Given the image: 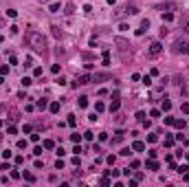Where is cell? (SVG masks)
Masks as SVG:
<instances>
[{
	"instance_id": "cell-18",
	"label": "cell",
	"mask_w": 189,
	"mask_h": 187,
	"mask_svg": "<svg viewBox=\"0 0 189 187\" xmlns=\"http://www.w3.org/2000/svg\"><path fill=\"white\" fill-rule=\"evenodd\" d=\"M95 110H97V115H99V112H103V110H106V106H103L101 101H97V103H95Z\"/></svg>"
},
{
	"instance_id": "cell-11",
	"label": "cell",
	"mask_w": 189,
	"mask_h": 187,
	"mask_svg": "<svg viewBox=\"0 0 189 187\" xmlns=\"http://www.w3.org/2000/svg\"><path fill=\"white\" fill-rule=\"evenodd\" d=\"M77 103H79V108H86V106H88V97H86V95H82Z\"/></svg>"
},
{
	"instance_id": "cell-21",
	"label": "cell",
	"mask_w": 189,
	"mask_h": 187,
	"mask_svg": "<svg viewBox=\"0 0 189 187\" xmlns=\"http://www.w3.org/2000/svg\"><path fill=\"white\" fill-rule=\"evenodd\" d=\"M68 126H70V128L77 126V119H75V115H70V117H68Z\"/></svg>"
},
{
	"instance_id": "cell-34",
	"label": "cell",
	"mask_w": 189,
	"mask_h": 187,
	"mask_svg": "<svg viewBox=\"0 0 189 187\" xmlns=\"http://www.w3.org/2000/svg\"><path fill=\"white\" fill-rule=\"evenodd\" d=\"M11 156H13V154L9 152V150H5V152H2V159H11Z\"/></svg>"
},
{
	"instance_id": "cell-38",
	"label": "cell",
	"mask_w": 189,
	"mask_h": 187,
	"mask_svg": "<svg viewBox=\"0 0 189 187\" xmlns=\"http://www.w3.org/2000/svg\"><path fill=\"white\" fill-rule=\"evenodd\" d=\"M185 31L189 33V18H187V22H185Z\"/></svg>"
},
{
	"instance_id": "cell-14",
	"label": "cell",
	"mask_w": 189,
	"mask_h": 187,
	"mask_svg": "<svg viewBox=\"0 0 189 187\" xmlns=\"http://www.w3.org/2000/svg\"><path fill=\"white\" fill-rule=\"evenodd\" d=\"M49 108H51V112H53V115H57V112H59V101H53Z\"/></svg>"
},
{
	"instance_id": "cell-7",
	"label": "cell",
	"mask_w": 189,
	"mask_h": 187,
	"mask_svg": "<svg viewBox=\"0 0 189 187\" xmlns=\"http://www.w3.org/2000/svg\"><path fill=\"white\" fill-rule=\"evenodd\" d=\"M125 13H128V11H125V7H119V9L115 11V13H112V20H121V18H123Z\"/></svg>"
},
{
	"instance_id": "cell-4",
	"label": "cell",
	"mask_w": 189,
	"mask_h": 187,
	"mask_svg": "<svg viewBox=\"0 0 189 187\" xmlns=\"http://www.w3.org/2000/svg\"><path fill=\"white\" fill-rule=\"evenodd\" d=\"M108 79H110L108 73H95V75H92V82H95V84H101V82H108Z\"/></svg>"
},
{
	"instance_id": "cell-3",
	"label": "cell",
	"mask_w": 189,
	"mask_h": 187,
	"mask_svg": "<svg viewBox=\"0 0 189 187\" xmlns=\"http://www.w3.org/2000/svg\"><path fill=\"white\" fill-rule=\"evenodd\" d=\"M161 51H163V44H161V42H152V44H149V51H148V53L154 57V55H158Z\"/></svg>"
},
{
	"instance_id": "cell-2",
	"label": "cell",
	"mask_w": 189,
	"mask_h": 187,
	"mask_svg": "<svg viewBox=\"0 0 189 187\" xmlns=\"http://www.w3.org/2000/svg\"><path fill=\"white\" fill-rule=\"evenodd\" d=\"M115 44L119 46V51H121V53H125L128 49H130V42H128L125 38H115Z\"/></svg>"
},
{
	"instance_id": "cell-12",
	"label": "cell",
	"mask_w": 189,
	"mask_h": 187,
	"mask_svg": "<svg viewBox=\"0 0 189 187\" xmlns=\"http://www.w3.org/2000/svg\"><path fill=\"white\" fill-rule=\"evenodd\" d=\"M148 170H158V163H156V159H149V161H148Z\"/></svg>"
},
{
	"instance_id": "cell-39",
	"label": "cell",
	"mask_w": 189,
	"mask_h": 187,
	"mask_svg": "<svg viewBox=\"0 0 189 187\" xmlns=\"http://www.w3.org/2000/svg\"><path fill=\"white\" fill-rule=\"evenodd\" d=\"M2 40H5V38H2V35H0V42H2Z\"/></svg>"
},
{
	"instance_id": "cell-19",
	"label": "cell",
	"mask_w": 189,
	"mask_h": 187,
	"mask_svg": "<svg viewBox=\"0 0 189 187\" xmlns=\"http://www.w3.org/2000/svg\"><path fill=\"white\" fill-rule=\"evenodd\" d=\"M51 29H53V35H55V38H62V31H59V26H51Z\"/></svg>"
},
{
	"instance_id": "cell-13",
	"label": "cell",
	"mask_w": 189,
	"mask_h": 187,
	"mask_svg": "<svg viewBox=\"0 0 189 187\" xmlns=\"http://www.w3.org/2000/svg\"><path fill=\"white\" fill-rule=\"evenodd\" d=\"M119 106H121V101H119V99H115V101L110 103V112H117V110H119Z\"/></svg>"
},
{
	"instance_id": "cell-10",
	"label": "cell",
	"mask_w": 189,
	"mask_h": 187,
	"mask_svg": "<svg viewBox=\"0 0 189 187\" xmlns=\"http://www.w3.org/2000/svg\"><path fill=\"white\" fill-rule=\"evenodd\" d=\"M66 11H64V13H66V16H70V13H75V2H68V5H66Z\"/></svg>"
},
{
	"instance_id": "cell-36",
	"label": "cell",
	"mask_w": 189,
	"mask_h": 187,
	"mask_svg": "<svg viewBox=\"0 0 189 187\" xmlns=\"http://www.w3.org/2000/svg\"><path fill=\"white\" fill-rule=\"evenodd\" d=\"M182 112H185V115H189V103H187V101L182 103Z\"/></svg>"
},
{
	"instance_id": "cell-30",
	"label": "cell",
	"mask_w": 189,
	"mask_h": 187,
	"mask_svg": "<svg viewBox=\"0 0 189 187\" xmlns=\"http://www.w3.org/2000/svg\"><path fill=\"white\" fill-rule=\"evenodd\" d=\"M139 165H141L139 161H132V163H130V167H132V170H139Z\"/></svg>"
},
{
	"instance_id": "cell-15",
	"label": "cell",
	"mask_w": 189,
	"mask_h": 187,
	"mask_svg": "<svg viewBox=\"0 0 189 187\" xmlns=\"http://www.w3.org/2000/svg\"><path fill=\"white\" fill-rule=\"evenodd\" d=\"M51 13H57V11H59V9H62V7H59V2H51Z\"/></svg>"
},
{
	"instance_id": "cell-16",
	"label": "cell",
	"mask_w": 189,
	"mask_h": 187,
	"mask_svg": "<svg viewBox=\"0 0 189 187\" xmlns=\"http://www.w3.org/2000/svg\"><path fill=\"white\" fill-rule=\"evenodd\" d=\"M123 134H125L123 130H119V132H117V136L112 139V141H115V143H119V141H123Z\"/></svg>"
},
{
	"instance_id": "cell-25",
	"label": "cell",
	"mask_w": 189,
	"mask_h": 187,
	"mask_svg": "<svg viewBox=\"0 0 189 187\" xmlns=\"http://www.w3.org/2000/svg\"><path fill=\"white\" fill-rule=\"evenodd\" d=\"M44 147H46V150H51V147H55V143H53L51 139H46V141H44Z\"/></svg>"
},
{
	"instance_id": "cell-24",
	"label": "cell",
	"mask_w": 189,
	"mask_h": 187,
	"mask_svg": "<svg viewBox=\"0 0 189 187\" xmlns=\"http://www.w3.org/2000/svg\"><path fill=\"white\" fill-rule=\"evenodd\" d=\"M31 84H33L31 77H22V86H31Z\"/></svg>"
},
{
	"instance_id": "cell-37",
	"label": "cell",
	"mask_w": 189,
	"mask_h": 187,
	"mask_svg": "<svg viewBox=\"0 0 189 187\" xmlns=\"http://www.w3.org/2000/svg\"><path fill=\"white\" fill-rule=\"evenodd\" d=\"M121 154H123V156H130L132 150H130V147H125V150H121Z\"/></svg>"
},
{
	"instance_id": "cell-29",
	"label": "cell",
	"mask_w": 189,
	"mask_h": 187,
	"mask_svg": "<svg viewBox=\"0 0 189 187\" xmlns=\"http://www.w3.org/2000/svg\"><path fill=\"white\" fill-rule=\"evenodd\" d=\"M172 18H174V13H163V20H165V22H169Z\"/></svg>"
},
{
	"instance_id": "cell-28",
	"label": "cell",
	"mask_w": 189,
	"mask_h": 187,
	"mask_svg": "<svg viewBox=\"0 0 189 187\" xmlns=\"http://www.w3.org/2000/svg\"><path fill=\"white\" fill-rule=\"evenodd\" d=\"M7 16H9V18H16V16H18V11H16V9H9Z\"/></svg>"
},
{
	"instance_id": "cell-35",
	"label": "cell",
	"mask_w": 189,
	"mask_h": 187,
	"mask_svg": "<svg viewBox=\"0 0 189 187\" xmlns=\"http://www.w3.org/2000/svg\"><path fill=\"white\" fill-rule=\"evenodd\" d=\"M62 167H64V161H59V159H57V163H55V170H62Z\"/></svg>"
},
{
	"instance_id": "cell-17",
	"label": "cell",
	"mask_w": 189,
	"mask_h": 187,
	"mask_svg": "<svg viewBox=\"0 0 189 187\" xmlns=\"http://www.w3.org/2000/svg\"><path fill=\"white\" fill-rule=\"evenodd\" d=\"M46 106H49V101H46V99H40V101H38V110H44Z\"/></svg>"
},
{
	"instance_id": "cell-22",
	"label": "cell",
	"mask_w": 189,
	"mask_h": 187,
	"mask_svg": "<svg viewBox=\"0 0 189 187\" xmlns=\"http://www.w3.org/2000/svg\"><path fill=\"white\" fill-rule=\"evenodd\" d=\"M24 180H29V183H33V180H35V176H33L31 172H24Z\"/></svg>"
},
{
	"instance_id": "cell-33",
	"label": "cell",
	"mask_w": 189,
	"mask_h": 187,
	"mask_svg": "<svg viewBox=\"0 0 189 187\" xmlns=\"http://www.w3.org/2000/svg\"><path fill=\"white\" fill-rule=\"evenodd\" d=\"M172 108V101H163V110H169Z\"/></svg>"
},
{
	"instance_id": "cell-27",
	"label": "cell",
	"mask_w": 189,
	"mask_h": 187,
	"mask_svg": "<svg viewBox=\"0 0 189 187\" xmlns=\"http://www.w3.org/2000/svg\"><path fill=\"white\" fill-rule=\"evenodd\" d=\"M136 119H139V121H145V112L139 110V112H136Z\"/></svg>"
},
{
	"instance_id": "cell-20",
	"label": "cell",
	"mask_w": 189,
	"mask_h": 187,
	"mask_svg": "<svg viewBox=\"0 0 189 187\" xmlns=\"http://www.w3.org/2000/svg\"><path fill=\"white\" fill-rule=\"evenodd\" d=\"M103 64L110 66V53H108V51H103Z\"/></svg>"
},
{
	"instance_id": "cell-9",
	"label": "cell",
	"mask_w": 189,
	"mask_h": 187,
	"mask_svg": "<svg viewBox=\"0 0 189 187\" xmlns=\"http://www.w3.org/2000/svg\"><path fill=\"white\" fill-rule=\"evenodd\" d=\"M125 11H128V16H136L139 13V9L134 7V5H125Z\"/></svg>"
},
{
	"instance_id": "cell-5",
	"label": "cell",
	"mask_w": 189,
	"mask_h": 187,
	"mask_svg": "<svg viewBox=\"0 0 189 187\" xmlns=\"http://www.w3.org/2000/svg\"><path fill=\"white\" fill-rule=\"evenodd\" d=\"M174 53H189V44L176 42V44H174Z\"/></svg>"
},
{
	"instance_id": "cell-8",
	"label": "cell",
	"mask_w": 189,
	"mask_h": 187,
	"mask_svg": "<svg viewBox=\"0 0 189 187\" xmlns=\"http://www.w3.org/2000/svg\"><path fill=\"white\" fill-rule=\"evenodd\" d=\"M132 150H134V152H143V150H145V143H143V141H134V143H132Z\"/></svg>"
},
{
	"instance_id": "cell-6",
	"label": "cell",
	"mask_w": 189,
	"mask_h": 187,
	"mask_svg": "<svg viewBox=\"0 0 189 187\" xmlns=\"http://www.w3.org/2000/svg\"><path fill=\"white\" fill-rule=\"evenodd\" d=\"M88 82H92V75H82L79 79H75V84H73V86H86Z\"/></svg>"
},
{
	"instance_id": "cell-23",
	"label": "cell",
	"mask_w": 189,
	"mask_h": 187,
	"mask_svg": "<svg viewBox=\"0 0 189 187\" xmlns=\"http://www.w3.org/2000/svg\"><path fill=\"white\" fill-rule=\"evenodd\" d=\"M70 141H73V143H79V141H82V136L75 132V134H70Z\"/></svg>"
},
{
	"instance_id": "cell-40",
	"label": "cell",
	"mask_w": 189,
	"mask_h": 187,
	"mask_svg": "<svg viewBox=\"0 0 189 187\" xmlns=\"http://www.w3.org/2000/svg\"><path fill=\"white\" fill-rule=\"evenodd\" d=\"M40 2H49V0H40Z\"/></svg>"
},
{
	"instance_id": "cell-26",
	"label": "cell",
	"mask_w": 189,
	"mask_h": 187,
	"mask_svg": "<svg viewBox=\"0 0 189 187\" xmlns=\"http://www.w3.org/2000/svg\"><path fill=\"white\" fill-rule=\"evenodd\" d=\"M174 126H176V128H185V121H182V119H174Z\"/></svg>"
},
{
	"instance_id": "cell-31",
	"label": "cell",
	"mask_w": 189,
	"mask_h": 187,
	"mask_svg": "<svg viewBox=\"0 0 189 187\" xmlns=\"http://www.w3.org/2000/svg\"><path fill=\"white\" fill-rule=\"evenodd\" d=\"M99 141H101V143H103V141H108V134H106V132H101V134H99Z\"/></svg>"
},
{
	"instance_id": "cell-1",
	"label": "cell",
	"mask_w": 189,
	"mask_h": 187,
	"mask_svg": "<svg viewBox=\"0 0 189 187\" xmlns=\"http://www.w3.org/2000/svg\"><path fill=\"white\" fill-rule=\"evenodd\" d=\"M29 42L35 51H44V46H46V38L42 33H29Z\"/></svg>"
},
{
	"instance_id": "cell-32",
	"label": "cell",
	"mask_w": 189,
	"mask_h": 187,
	"mask_svg": "<svg viewBox=\"0 0 189 187\" xmlns=\"http://www.w3.org/2000/svg\"><path fill=\"white\" fill-rule=\"evenodd\" d=\"M18 147H20V150H22V147H26V141H24V139H20V141H18Z\"/></svg>"
}]
</instances>
